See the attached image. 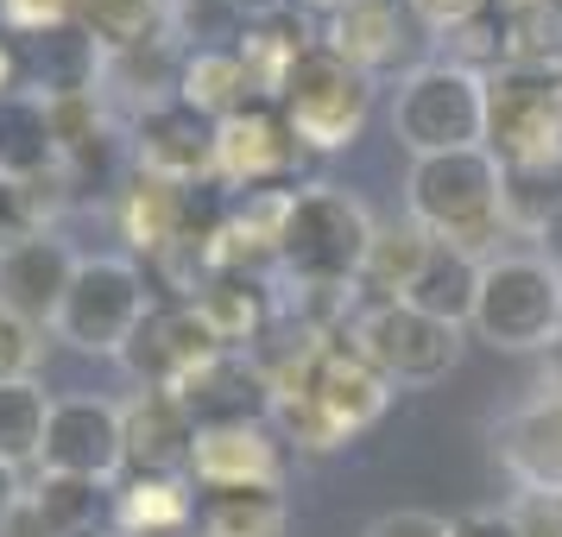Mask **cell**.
I'll use <instances>...</instances> for the list:
<instances>
[{
    "mask_svg": "<svg viewBox=\"0 0 562 537\" xmlns=\"http://www.w3.org/2000/svg\"><path fill=\"white\" fill-rule=\"evenodd\" d=\"M405 209L436 247H461V254L481 259L506 234V171L486 146L411 158Z\"/></svg>",
    "mask_w": 562,
    "mask_h": 537,
    "instance_id": "obj_1",
    "label": "cell"
},
{
    "mask_svg": "<svg viewBox=\"0 0 562 537\" xmlns=\"http://www.w3.org/2000/svg\"><path fill=\"white\" fill-rule=\"evenodd\" d=\"M373 215L341 183H304L291 190V215L279 234V272L297 279V291H355L367 247H373Z\"/></svg>",
    "mask_w": 562,
    "mask_h": 537,
    "instance_id": "obj_2",
    "label": "cell"
},
{
    "mask_svg": "<svg viewBox=\"0 0 562 537\" xmlns=\"http://www.w3.org/2000/svg\"><path fill=\"white\" fill-rule=\"evenodd\" d=\"M468 329L499 355H543L562 335V272L543 254L481 259V298Z\"/></svg>",
    "mask_w": 562,
    "mask_h": 537,
    "instance_id": "obj_3",
    "label": "cell"
},
{
    "mask_svg": "<svg viewBox=\"0 0 562 537\" xmlns=\"http://www.w3.org/2000/svg\"><path fill=\"white\" fill-rule=\"evenodd\" d=\"M153 310V279L146 266L127 254H82L77 279L64 291V310H57L52 335L77 355H102V360H121L127 355L133 329L146 323Z\"/></svg>",
    "mask_w": 562,
    "mask_h": 537,
    "instance_id": "obj_4",
    "label": "cell"
},
{
    "mask_svg": "<svg viewBox=\"0 0 562 537\" xmlns=\"http://www.w3.org/2000/svg\"><path fill=\"white\" fill-rule=\"evenodd\" d=\"M392 139H398L411 158L486 146V77L481 70H461L449 57L417 64V70L392 89Z\"/></svg>",
    "mask_w": 562,
    "mask_h": 537,
    "instance_id": "obj_5",
    "label": "cell"
},
{
    "mask_svg": "<svg viewBox=\"0 0 562 537\" xmlns=\"http://www.w3.org/2000/svg\"><path fill=\"white\" fill-rule=\"evenodd\" d=\"M486 153L499 171H562V70L486 77Z\"/></svg>",
    "mask_w": 562,
    "mask_h": 537,
    "instance_id": "obj_6",
    "label": "cell"
},
{
    "mask_svg": "<svg viewBox=\"0 0 562 537\" xmlns=\"http://www.w3.org/2000/svg\"><path fill=\"white\" fill-rule=\"evenodd\" d=\"M279 108H284V121H291V133L304 139V153H348L360 139V127H367V114H373V82L316 38L297 57Z\"/></svg>",
    "mask_w": 562,
    "mask_h": 537,
    "instance_id": "obj_7",
    "label": "cell"
},
{
    "mask_svg": "<svg viewBox=\"0 0 562 537\" xmlns=\"http://www.w3.org/2000/svg\"><path fill=\"white\" fill-rule=\"evenodd\" d=\"M341 335H348L392 385H436L461 360V329L436 323V316H424V310H411L405 298L360 304Z\"/></svg>",
    "mask_w": 562,
    "mask_h": 537,
    "instance_id": "obj_8",
    "label": "cell"
},
{
    "mask_svg": "<svg viewBox=\"0 0 562 537\" xmlns=\"http://www.w3.org/2000/svg\"><path fill=\"white\" fill-rule=\"evenodd\" d=\"M304 165V139L291 133L279 102H247L215 133V183L222 190H284Z\"/></svg>",
    "mask_w": 562,
    "mask_h": 537,
    "instance_id": "obj_9",
    "label": "cell"
},
{
    "mask_svg": "<svg viewBox=\"0 0 562 537\" xmlns=\"http://www.w3.org/2000/svg\"><path fill=\"white\" fill-rule=\"evenodd\" d=\"M38 474H82V481H121L127 474V417L114 399H52L45 456Z\"/></svg>",
    "mask_w": 562,
    "mask_h": 537,
    "instance_id": "obj_10",
    "label": "cell"
},
{
    "mask_svg": "<svg viewBox=\"0 0 562 537\" xmlns=\"http://www.w3.org/2000/svg\"><path fill=\"white\" fill-rule=\"evenodd\" d=\"M424 20L411 13L405 0H348L341 13H329L323 26V45L335 57H348L367 82L398 77L405 82L417 70V52H424Z\"/></svg>",
    "mask_w": 562,
    "mask_h": 537,
    "instance_id": "obj_11",
    "label": "cell"
},
{
    "mask_svg": "<svg viewBox=\"0 0 562 537\" xmlns=\"http://www.w3.org/2000/svg\"><path fill=\"white\" fill-rule=\"evenodd\" d=\"M222 355V342L209 335L203 310L183 304V298H165V304L146 310V323L133 329L127 355H121V367H127L139 385H153V392H178L196 367H209V360Z\"/></svg>",
    "mask_w": 562,
    "mask_h": 537,
    "instance_id": "obj_12",
    "label": "cell"
},
{
    "mask_svg": "<svg viewBox=\"0 0 562 537\" xmlns=\"http://www.w3.org/2000/svg\"><path fill=\"white\" fill-rule=\"evenodd\" d=\"M215 133H222V121L196 114L190 102H158L133 114V158L146 178L196 190V183H215Z\"/></svg>",
    "mask_w": 562,
    "mask_h": 537,
    "instance_id": "obj_13",
    "label": "cell"
},
{
    "mask_svg": "<svg viewBox=\"0 0 562 537\" xmlns=\"http://www.w3.org/2000/svg\"><path fill=\"white\" fill-rule=\"evenodd\" d=\"M77 266H82V254L57 228L0 247V310L26 316L32 329H52L57 310H64V291L77 279Z\"/></svg>",
    "mask_w": 562,
    "mask_h": 537,
    "instance_id": "obj_14",
    "label": "cell"
},
{
    "mask_svg": "<svg viewBox=\"0 0 562 537\" xmlns=\"http://www.w3.org/2000/svg\"><path fill=\"white\" fill-rule=\"evenodd\" d=\"M493 456L506 468V481L518 493H543L562 500V399L557 392H537L531 405H518L493 430Z\"/></svg>",
    "mask_w": 562,
    "mask_h": 537,
    "instance_id": "obj_15",
    "label": "cell"
},
{
    "mask_svg": "<svg viewBox=\"0 0 562 537\" xmlns=\"http://www.w3.org/2000/svg\"><path fill=\"white\" fill-rule=\"evenodd\" d=\"M127 474H171L190 481V461H196V417L178 392H153L139 385L127 405Z\"/></svg>",
    "mask_w": 562,
    "mask_h": 537,
    "instance_id": "obj_16",
    "label": "cell"
},
{
    "mask_svg": "<svg viewBox=\"0 0 562 537\" xmlns=\"http://www.w3.org/2000/svg\"><path fill=\"white\" fill-rule=\"evenodd\" d=\"M190 481L203 493H234V486H284V443L272 424H215L196 430V461Z\"/></svg>",
    "mask_w": 562,
    "mask_h": 537,
    "instance_id": "obj_17",
    "label": "cell"
},
{
    "mask_svg": "<svg viewBox=\"0 0 562 537\" xmlns=\"http://www.w3.org/2000/svg\"><path fill=\"white\" fill-rule=\"evenodd\" d=\"M20 45V89L38 102H64V96H102V52L95 38L70 20L52 32H13Z\"/></svg>",
    "mask_w": 562,
    "mask_h": 537,
    "instance_id": "obj_18",
    "label": "cell"
},
{
    "mask_svg": "<svg viewBox=\"0 0 562 537\" xmlns=\"http://www.w3.org/2000/svg\"><path fill=\"white\" fill-rule=\"evenodd\" d=\"M178 399L190 405L196 430H215V424H272V385H266L254 355H234V348H222L209 367H196L178 385Z\"/></svg>",
    "mask_w": 562,
    "mask_h": 537,
    "instance_id": "obj_19",
    "label": "cell"
},
{
    "mask_svg": "<svg viewBox=\"0 0 562 537\" xmlns=\"http://www.w3.org/2000/svg\"><path fill=\"white\" fill-rule=\"evenodd\" d=\"M203 190V183H196ZM196 190H183V183H165V178H139L121 190V234H127V247L146 266H153L158 254H171L183 234L196 228H222V215H209V222H196Z\"/></svg>",
    "mask_w": 562,
    "mask_h": 537,
    "instance_id": "obj_20",
    "label": "cell"
},
{
    "mask_svg": "<svg viewBox=\"0 0 562 537\" xmlns=\"http://www.w3.org/2000/svg\"><path fill=\"white\" fill-rule=\"evenodd\" d=\"M121 481H82V474H38L32 506L52 537H121Z\"/></svg>",
    "mask_w": 562,
    "mask_h": 537,
    "instance_id": "obj_21",
    "label": "cell"
},
{
    "mask_svg": "<svg viewBox=\"0 0 562 537\" xmlns=\"http://www.w3.org/2000/svg\"><path fill=\"white\" fill-rule=\"evenodd\" d=\"M0 178L7 183L64 178L57 133H52V102H38V96H26V89L0 96Z\"/></svg>",
    "mask_w": 562,
    "mask_h": 537,
    "instance_id": "obj_22",
    "label": "cell"
},
{
    "mask_svg": "<svg viewBox=\"0 0 562 537\" xmlns=\"http://www.w3.org/2000/svg\"><path fill=\"white\" fill-rule=\"evenodd\" d=\"M183 82V45L178 38H153L133 52L102 57V102H121L127 114H146L158 102H178Z\"/></svg>",
    "mask_w": 562,
    "mask_h": 537,
    "instance_id": "obj_23",
    "label": "cell"
},
{
    "mask_svg": "<svg viewBox=\"0 0 562 537\" xmlns=\"http://www.w3.org/2000/svg\"><path fill=\"white\" fill-rule=\"evenodd\" d=\"M190 304L203 310L209 335L234 348V355H254L259 342H266V323H272V304H266V284L259 272H215V279L190 298Z\"/></svg>",
    "mask_w": 562,
    "mask_h": 537,
    "instance_id": "obj_24",
    "label": "cell"
},
{
    "mask_svg": "<svg viewBox=\"0 0 562 537\" xmlns=\"http://www.w3.org/2000/svg\"><path fill=\"white\" fill-rule=\"evenodd\" d=\"M316 38L304 32V20H291V13H254L247 20V32H240V45H234V57H240V70H247V82H254L259 102H279L284 82H291V70H297V57L310 52Z\"/></svg>",
    "mask_w": 562,
    "mask_h": 537,
    "instance_id": "obj_25",
    "label": "cell"
},
{
    "mask_svg": "<svg viewBox=\"0 0 562 537\" xmlns=\"http://www.w3.org/2000/svg\"><path fill=\"white\" fill-rule=\"evenodd\" d=\"M474 298H481V259L461 254V247H436L430 266H424L417 284L405 291L411 310H424V316L449 323V329L474 323Z\"/></svg>",
    "mask_w": 562,
    "mask_h": 537,
    "instance_id": "obj_26",
    "label": "cell"
},
{
    "mask_svg": "<svg viewBox=\"0 0 562 537\" xmlns=\"http://www.w3.org/2000/svg\"><path fill=\"white\" fill-rule=\"evenodd\" d=\"M121 493V532L127 537H178L196 518V481H171V474H127L114 486Z\"/></svg>",
    "mask_w": 562,
    "mask_h": 537,
    "instance_id": "obj_27",
    "label": "cell"
},
{
    "mask_svg": "<svg viewBox=\"0 0 562 537\" xmlns=\"http://www.w3.org/2000/svg\"><path fill=\"white\" fill-rule=\"evenodd\" d=\"M196 537H291V500H284V486L209 493L196 512Z\"/></svg>",
    "mask_w": 562,
    "mask_h": 537,
    "instance_id": "obj_28",
    "label": "cell"
},
{
    "mask_svg": "<svg viewBox=\"0 0 562 537\" xmlns=\"http://www.w3.org/2000/svg\"><path fill=\"white\" fill-rule=\"evenodd\" d=\"M171 7L178 0H77V26L95 38V52H133V45H153L171 38Z\"/></svg>",
    "mask_w": 562,
    "mask_h": 537,
    "instance_id": "obj_29",
    "label": "cell"
},
{
    "mask_svg": "<svg viewBox=\"0 0 562 537\" xmlns=\"http://www.w3.org/2000/svg\"><path fill=\"white\" fill-rule=\"evenodd\" d=\"M436 240L417 222H405V228H380L373 234V247H367V266H360V298L367 304H385V298H405L411 284H417V272L430 266Z\"/></svg>",
    "mask_w": 562,
    "mask_h": 537,
    "instance_id": "obj_30",
    "label": "cell"
},
{
    "mask_svg": "<svg viewBox=\"0 0 562 537\" xmlns=\"http://www.w3.org/2000/svg\"><path fill=\"white\" fill-rule=\"evenodd\" d=\"M178 102H190L196 114H209V121H228V114H240L247 102H259V96H254V82H247V70H240L234 52H183Z\"/></svg>",
    "mask_w": 562,
    "mask_h": 537,
    "instance_id": "obj_31",
    "label": "cell"
},
{
    "mask_svg": "<svg viewBox=\"0 0 562 537\" xmlns=\"http://www.w3.org/2000/svg\"><path fill=\"white\" fill-rule=\"evenodd\" d=\"M45 424H52L45 385L38 380L0 385V461L7 468H38V456H45Z\"/></svg>",
    "mask_w": 562,
    "mask_h": 537,
    "instance_id": "obj_32",
    "label": "cell"
},
{
    "mask_svg": "<svg viewBox=\"0 0 562 537\" xmlns=\"http://www.w3.org/2000/svg\"><path fill=\"white\" fill-rule=\"evenodd\" d=\"M247 7L240 0H178L171 7V38L183 52H234L247 32Z\"/></svg>",
    "mask_w": 562,
    "mask_h": 537,
    "instance_id": "obj_33",
    "label": "cell"
},
{
    "mask_svg": "<svg viewBox=\"0 0 562 537\" xmlns=\"http://www.w3.org/2000/svg\"><path fill=\"white\" fill-rule=\"evenodd\" d=\"M449 64L481 70V77L506 70V13L493 7V13H481V20H468V26L449 32Z\"/></svg>",
    "mask_w": 562,
    "mask_h": 537,
    "instance_id": "obj_34",
    "label": "cell"
},
{
    "mask_svg": "<svg viewBox=\"0 0 562 537\" xmlns=\"http://www.w3.org/2000/svg\"><path fill=\"white\" fill-rule=\"evenodd\" d=\"M562 203V171H506V228H543Z\"/></svg>",
    "mask_w": 562,
    "mask_h": 537,
    "instance_id": "obj_35",
    "label": "cell"
},
{
    "mask_svg": "<svg viewBox=\"0 0 562 537\" xmlns=\"http://www.w3.org/2000/svg\"><path fill=\"white\" fill-rule=\"evenodd\" d=\"M38 360H45V329H32L26 316L0 310V385L7 380H32Z\"/></svg>",
    "mask_w": 562,
    "mask_h": 537,
    "instance_id": "obj_36",
    "label": "cell"
},
{
    "mask_svg": "<svg viewBox=\"0 0 562 537\" xmlns=\"http://www.w3.org/2000/svg\"><path fill=\"white\" fill-rule=\"evenodd\" d=\"M77 20V0H0V32H52Z\"/></svg>",
    "mask_w": 562,
    "mask_h": 537,
    "instance_id": "obj_37",
    "label": "cell"
},
{
    "mask_svg": "<svg viewBox=\"0 0 562 537\" xmlns=\"http://www.w3.org/2000/svg\"><path fill=\"white\" fill-rule=\"evenodd\" d=\"M367 537H456V518H442V512H424V506H398L373 518Z\"/></svg>",
    "mask_w": 562,
    "mask_h": 537,
    "instance_id": "obj_38",
    "label": "cell"
},
{
    "mask_svg": "<svg viewBox=\"0 0 562 537\" xmlns=\"http://www.w3.org/2000/svg\"><path fill=\"white\" fill-rule=\"evenodd\" d=\"M411 13L424 20V32H449L456 26H468V20H481V13H493V0H405Z\"/></svg>",
    "mask_w": 562,
    "mask_h": 537,
    "instance_id": "obj_39",
    "label": "cell"
},
{
    "mask_svg": "<svg viewBox=\"0 0 562 537\" xmlns=\"http://www.w3.org/2000/svg\"><path fill=\"white\" fill-rule=\"evenodd\" d=\"M512 525L525 537H562V500H543V493H525L512 506Z\"/></svg>",
    "mask_w": 562,
    "mask_h": 537,
    "instance_id": "obj_40",
    "label": "cell"
},
{
    "mask_svg": "<svg viewBox=\"0 0 562 537\" xmlns=\"http://www.w3.org/2000/svg\"><path fill=\"white\" fill-rule=\"evenodd\" d=\"M456 537H525V532L512 525V512H461Z\"/></svg>",
    "mask_w": 562,
    "mask_h": 537,
    "instance_id": "obj_41",
    "label": "cell"
},
{
    "mask_svg": "<svg viewBox=\"0 0 562 537\" xmlns=\"http://www.w3.org/2000/svg\"><path fill=\"white\" fill-rule=\"evenodd\" d=\"M26 474H20V468H7V461H0V525H7V518H13V512L26 506Z\"/></svg>",
    "mask_w": 562,
    "mask_h": 537,
    "instance_id": "obj_42",
    "label": "cell"
},
{
    "mask_svg": "<svg viewBox=\"0 0 562 537\" xmlns=\"http://www.w3.org/2000/svg\"><path fill=\"white\" fill-rule=\"evenodd\" d=\"M0 537H52V532H45V518H38V506H32V493H26V506L0 525Z\"/></svg>",
    "mask_w": 562,
    "mask_h": 537,
    "instance_id": "obj_43",
    "label": "cell"
},
{
    "mask_svg": "<svg viewBox=\"0 0 562 537\" xmlns=\"http://www.w3.org/2000/svg\"><path fill=\"white\" fill-rule=\"evenodd\" d=\"M20 89V45H13V32H0V96H13Z\"/></svg>",
    "mask_w": 562,
    "mask_h": 537,
    "instance_id": "obj_44",
    "label": "cell"
},
{
    "mask_svg": "<svg viewBox=\"0 0 562 537\" xmlns=\"http://www.w3.org/2000/svg\"><path fill=\"white\" fill-rule=\"evenodd\" d=\"M537 247H543V259H550V266L562 272V203L550 209V222L537 228Z\"/></svg>",
    "mask_w": 562,
    "mask_h": 537,
    "instance_id": "obj_45",
    "label": "cell"
},
{
    "mask_svg": "<svg viewBox=\"0 0 562 537\" xmlns=\"http://www.w3.org/2000/svg\"><path fill=\"white\" fill-rule=\"evenodd\" d=\"M543 392H557L562 399V335L543 348Z\"/></svg>",
    "mask_w": 562,
    "mask_h": 537,
    "instance_id": "obj_46",
    "label": "cell"
},
{
    "mask_svg": "<svg viewBox=\"0 0 562 537\" xmlns=\"http://www.w3.org/2000/svg\"><path fill=\"white\" fill-rule=\"evenodd\" d=\"M297 7H310V13H323V20H329V13H341V7H348V0H297Z\"/></svg>",
    "mask_w": 562,
    "mask_h": 537,
    "instance_id": "obj_47",
    "label": "cell"
},
{
    "mask_svg": "<svg viewBox=\"0 0 562 537\" xmlns=\"http://www.w3.org/2000/svg\"><path fill=\"white\" fill-rule=\"evenodd\" d=\"M499 13H525V7H557V0H493Z\"/></svg>",
    "mask_w": 562,
    "mask_h": 537,
    "instance_id": "obj_48",
    "label": "cell"
},
{
    "mask_svg": "<svg viewBox=\"0 0 562 537\" xmlns=\"http://www.w3.org/2000/svg\"><path fill=\"white\" fill-rule=\"evenodd\" d=\"M240 7H272V0H240Z\"/></svg>",
    "mask_w": 562,
    "mask_h": 537,
    "instance_id": "obj_49",
    "label": "cell"
},
{
    "mask_svg": "<svg viewBox=\"0 0 562 537\" xmlns=\"http://www.w3.org/2000/svg\"><path fill=\"white\" fill-rule=\"evenodd\" d=\"M557 13H562V0H557Z\"/></svg>",
    "mask_w": 562,
    "mask_h": 537,
    "instance_id": "obj_50",
    "label": "cell"
},
{
    "mask_svg": "<svg viewBox=\"0 0 562 537\" xmlns=\"http://www.w3.org/2000/svg\"><path fill=\"white\" fill-rule=\"evenodd\" d=\"M121 537H127V532H121Z\"/></svg>",
    "mask_w": 562,
    "mask_h": 537,
    "instance_id": "obj_51",
    "label": "cell"
}]
</instances>
